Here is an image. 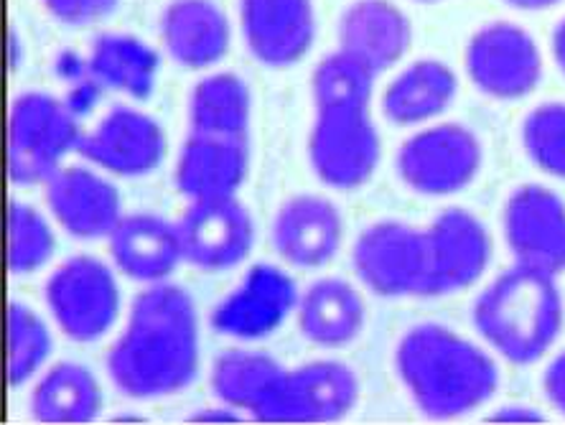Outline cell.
I'll return each mask as SVG.
<instances>
[{
	"instance_id": "cell-1",
	"label": "cell",
	"mask_w": 565,
	"mask_h": 425,
	"mask_svg": "<svg viewBox=\"0 0 565 425\" xmlns=\"http://www.w3.org/2000/svg\"><path fill=\"white\" fill-rule=\"evenodd\" d=\"M199 349L194 298L177 283H151L136 296L126 329L110 347L107 374L126 397H171L194 382L202 362Z\"/></svg>"
},
{
	"instance_id": "cell-2",
	"label": "cell",
	"mask_w": 565,
	"mask_h": 425,
	"mask_svg": "<svg viewBox=\"0 0 565 425\" xmlns=\"http://www.w3.org/2000/svg\"><path fill=\"white\" fill-rule=\"evenodd\" d=\"M395 370L415 407L434 421L463 418L500 387L494 357L444 323L405 331L395 347Z\"/></svg>"
},
{
	"instance_id": "cell-3",
	"label": "cell",
	"mask_w": 565,
	"mask_h": 425,
	"mask_svg": "<svg viewBox=\"0 0 565 425\" xmlns=\"http://www.w3.org/2000/svg\"><path fill=\"white\" fill-rule=\"evenodd\" d=\"M473 327L484 344L510 364H535L563 329L558 275L514 263L473 304Z\"/></svg>"
},
{
	"instance_id": "cell-4",
	"label": "cell",
	"mask_w": 565,
	"mask_h": 425,
	"mask_svg": "<svg viewBox=\"0 0 565 425\" xmlns=\"http://www.w3.org/2000/svg\"><path fill=\"white\" fill-rule=\"evenodd\" d=\"M82 138L77 113L49 92H23L8 110L6 169L15 187L46 183L77 153Z\"/></svg>"
},
{
	"instance_id": "cell-5",
	"label": "cell",
	"mask_w": 565,
	"mask_h": 425,
	"mask_svg": "<svg viewBox=\"0 0 565 425\" xmlns=\"http://www.w3.org/2000/svg\"><path fill=\"white\" fill-rule=\"evenodd\" d=\"M397 177L420 196H451L477 181L484 146L461 123H436L411 136L395 158Z\"/></svg>"
},
{
	"instance_id": "cell-6",
	"label": "cell",
	"mask_w": 565,
	"mask_h": 425,
	"mask_svg": "<svg viewBox=\"0 0 565 425\" xmlns=\"http://www.w3.org/2000/svg\"><path fill=\"white\" fill-rule=\"evenodd\" d=\"M382 138L370 107L316 110L309 132V163L316 179L331 189L352 191L375 177Z\"/></svg>"
},
{
	"instance_id": "cell-7",
	"label": "cell",
	"mask_w": 565,
	"mask_h": 425,
	"mask_svg": "<svg viewBox=\"0 0 565 425\" xmlns=\"http://www.w3.org/2000/svg\"><path fill=\"white\" fill-rule=\"evenodd\" d=\"M44 298L56 327L77 344L105 337L120 314L115 273L93 255H74L62 263L49 275Z\"/></svg>"
},
{
	"instance_id": "cell-8",
	"label": "cell",
	"mask_w": 565,
	"mask_h": 425,
	"mask_svg": "<svg viewBox=\"0 0 565 425\" xmlns=\"http://www.w3.org/2000/svg\"><path fill=\"white\" fill-rule=\"evenodd\" d=\"M463 66L481 95L514 103L543 79V52L527 29L512 21H489L471 33Z\"/></svg>"
},
{
	"instance_id": "cell-9",
	"label": "cell",
	"mask_w": 565,
	"mask_h": 425,
	"mask_svg": "<svg viewBox=\"0 0 565 425\" xmlns=\"http://www.w3.org/2000/svg\"><path fill=\"white\" fill-rule=\"evenodd\" d=\"M362 382L339 360H313L282 372L276 393L257 413L260 423H337L360 403Z\"/></svg>"
},
{
	"instance_id": "cell-10",
	"label": "cell",
	"mask_w": 565,
	"mask_h": 425,
	"mask_svg": "<svg viewBox=\"0 0 565 425\" xmlns=\"http://www.w3.org/2000/svg\"><path fill=\"white\" fill-rule=\"evenodd\" d=\"M356 278L382 298L423 296L426 237L401 220H380L356 237L352 249Z\"/></svg>"
},
{
	"instance_id": "cell-11",
	"label": "cell",
	"mask_w": 565,
	"mask_h": 425,
	"mask_svg": "<svg viewBox=\"0 0 565 425\" xmlns=\"http://www.w3.org/2000/svg\"><path fill=\"white\" fill-rule=\"evenodd\" d=\"M426 283L423 296H451L477 283L492 261V237L484 222L463 206H448L423 230Z\"/></svg>"
},
{
	"instance_id": "cell-12",
	"label": "cell",
	"mask_w": 565,
	"mask_h": 425,
	"mask_svg": "<svg viewBox=\"0 0 565 425\" xmlns=\"http://www.w3.org/2000/svg\"><path fill=\"white\" fill-rule=\"evenodd\" d=\"M166 146L163 125L153 115L130 105H115L93 130L82 132L77 153L99 171L136 179L163 163Z\"/></svg>"
},
{
	"instance_id": "cell-13",
	"label": "cell",
	"mask_w": 565,
	"mask_h": 425,
	"mask_svg": "<svg viewBox=\"0 0 565 425\" xmlns=\"http://www.w3.org/2000/svg\"><path fill=\"white\" fill-rule=\"evenodd\" d=\"M504 240L514 263L565 273V202L543 183H522L507 196Z\"/></svg>"
},
{
	"instance_id": "cell-14",
	"label": "cell",
	"mask_w": 565,
	"mask_h": 425,
	"mask_svg": "<svg viewBox=\"0 0 565 425\" xmlns=\"http://www.w3.org/2000/svg\"><path fill=\"white\" fill-rule=\"evenodd\" d=\"M184 263L220 273L245 263L255 243V222L237 196L189 202L177 222Z\"/></svg>"
},
{
	"instance_id": "cell-15",
	"label": "cell",
	"mask_w": 565,
	"mask_h": 425,
	"mask_svg": "<svg viewBox=\"0 0 565 425\" xmlns=\"http://www.w3.org/2000/svg\"><path fill=\"white\" fill-rule=\"evenodd\" d=\"M301 294L290 275L276 265H253L232 294L212 314L224 337L257 341L278 331L298 308Z\"/></svg>"
},
{
	"instance_id": "cell-16",
	"label": "cell",
	"mask_w": 565,
	"mask_h": 425,
	"mask_svg": "<svg viewBox=\"0 0 565 425\" xmlns=\"http://www.w3.org/2000/svg\"><path fill=\"white\" fill-rule=\"evenodd\" d=\"M49 212L77 240L110 237L122 220V196L110 179L93 166H62L44 183Z\"/></svg>"
},
{
	"instance_id": "cell-17",
	"label": "cell",
	"mask_w": 565,
	"mask_h": 425,
	"mask_svg": "<svg viewBox=\"0 0 565 425\" xmlns=\"http://www.w3.org/2000/svg\"><path fill=\"white\" fill-rule=\"evenodd\" d=\"M245 46L270 70H286L311 52L313 0H237Z\"/></svg>"
},
{
	"instance_id": "cell-18",
	"label": "cell",
	"mask_w": 565,
	"mask_h": 425,
	"mask_svg": "<svg viewBox=\"0 0 565 425\" xmlns=\"http://www.w3.org/2000/svg\"><path fill=\"white\" fill-rule=\"evenodd\" d=\"M273 247L288 265L316 270L334 261L344 240V216L327 196L298 194L273 216Z\"/></svg>"
},
{
	"instance_id": "cell-19",
	"label": "cell",
	"mask_w": 565,
	"mask_h": 425,
	"mask_svg": "<svg viewBox=\"0 0 565 425\" xmlns=\"http://www.w3.org/2000/svg\"><path fill=\"white\" fill-rule=\"evenodd\" d=\"M250 171L247 138L189 132L177 161V189L189 202L235 196Z\"/></svg>"
},
{
	"instance_id": "cell-20",
	"label": "cell",
	"mask_w": 565,
	"mask_h": 425,
	"mask_svg": "<svg viewBox=\"0 0 565 425\" xmlns=\"http://www.w3.org/2000/svg\"><path fill=\"white\" fill-rule=\"evenodd\" d=\"M337 36L339 49L382 74L405 60L413 44V26L393 0H352L339 15Z\"/></svg>"
},
{
	"instance_id": "cell-21",
	"label": "cell",
	"mask_w": 565,
	"mask_h": 425,
	"mask_svg": "<svg viewBox=\"0 0 565 425\" xmlns=\"http://www.w3.org/2000/svg\"><path fill=\"white\" fill-rule=\"evenodd\" d=\"M107 245L115 268L146 286L166 280L184 263L177 222L158 214H126L110 232Z\"/></svg>"
},
{
	"instance_id": "cell-22",
	"label": "cell",
	"mask_w": 565,
	"mask_h": 425,
	"mask_svg": "<svg viewBox=\"0 0 565 425\" xmlns=\"http://www.w3.org/2000/svg\"><path fill=\"white\" fill-rule=\"evenodd\" d=\"M161 41L184 70H210L230 52L227 13L214 0H171L161 13Z\"/></svg>"
},
{
	"instance_id": "cell-23",
	"label": "cell",
	"mask_w": 565,
	"mask_h": 425,
	"mask_svg": "<svg viewBox=\"0 0 565 425\" xmlns=\"http://www.w3.org/2000/svg\"><path fill=\"white\" fill-rule=\"evenodd\" d=\"M298 331L316 347L339 349L352 344L364 331L367 308L352 283L321 278L301 294L296 308Z\"/></svg>"
},
{
	"instance_id": "cell-24",
	"label": "cell",
	"mask_w": 565,
	"mask_h": 425,
	"mask_svg": "<svg viewBox=\"0 0 565 425\" xmlns=\"http://www.w3.org/2000/svg\"><path fill=\"white\" fill-rule=\"evenodd\" d=\"M459 95V77L440 60L405 66L382 95V113L397 128L426 125L444 115Z\"/></svg>"
},
{
	"instance_id": "cell-25",
	"label": "cell",
	"mask_w": 565,
	"mask_h": 425,
	"mask_svg": "<svg viewBox=\"0 0 565 425\" xmlns=\"http://www.w3.org/2000/svg\"><path fill=\"white\" fill-rule=\"evenodd\" d=\"M87 72L99 87L143 103L156 92L161 56L132 33H99L87 56Z\"/></svg>"
},
{
	"instance_id": "cell-26",
	"label": "cell",
	"mask_w": 565,
	"mask_h": 425,
	"mask_svg": "<svg viewBox=\"0 0 565 425\" xmlns=\"http://www.w3.org/2000/svg\"><path fill=\"white\" fill-rule=\"evenodd\" d=\"M103 387L93 370L79 362H56L31 393V413L39 423L82 425L103 413Z\"/></svg>"
},
{
	"instance_id": "cell-27",
	"label": "cell",
	"mask_w": 565,
	"mask_h": 425,
	"mask_svg": "<svg viewBox=\"0 0 565 425\" xmlns=\"http://www.w3.org/2000/svg\"><path fill=\"white\" fill-rule=\"evenodd\" d=\"M253 120V95L235 72H214L189 92L191 132L222 138H247Z\"/></svg>"
},
{
	"instance_id": "cell-28",
	"label": "cell",
	"mask_w": 565,
	"mask_h": 425,
	"mask_svg": "<svg viewBox=\"0 0 565 425\" xmlns=\"http://www.w3.org/2000/svg\"><path fill=\"white\" fill-rule=\"evenodd\" d=\"M286 372L276 357L260 349H230L212 366V390L232 411H245L257 418L268 405Z\"/></svg>"
},
{
	"instance_id": "cell-29",
	"label": "cell",
	"mask_w": 565,
	"mask_h": 425,
	"mask_svg": "<svg viewBox=\"0 0 565 425\" xmlns=\"http://www.w3.org/2000/svg\"><path fill=\"white\" fill-rule=\"evenodd\" d=\"M380 74L354 54L337 49L323 56L311 74V97L316 110L329 107H370Z\"/></svg>"
},
{
	"instance_id": "cell-30",
	"label": "cell",
	"mask_w": 565,
	"mask_h": 425,
	"mask_svg": "<svg viewBox=\"0 0 565 425\" xmlns=\"http://www.w3.org/2000/svg\"><path fill=\"white\" fill-rule=\"evenodd\" d=\"M8 385L23 387L52 354V331L29 304L13 301L6 311Z\"/></svg>"
},
{
	"instance_id": "cell-31",
	"label": "cell",
	"mask_w": 565,
	"mask_h": 425,
	"mask_svg": "<svg viewBox=\"0 0 565 425\" xmlns=\"http://www.w3.org/2000/svg\"><path fill=\"white\" fill-rule=\"evenodd\" d=\"M6 237V263L13 275L36 273L54 257L56 237L52 224L26 202L8 204Z\"/></svg>"
},
{
	"instance_id": "cell-32",
	"label": "cell",
	"mask_w": 565,
	"mask_h": 425,
	"mask_svg": "<svg viewBox=\"0 0 565 425\" xmlns=\"http://www.w3.org/2000/svg\"><path fill=\"white\" fill-rule=\"evenodd\" d=\"M522 148L547 177L565 181V103H543L522 120Z\"/></svg>"
},
{
	"instance_id": "cell-33",
	"label": "cell",
	"mask_w": 565,
	"mask_h": 425,
	"mask_svg": "<svg viewBox=\"0 0 565 425\" xmlns=\"http://www.w3.org/2000/svg\"><path fill=\"white\" fill-rule=\"evenodd\" d=\"M46 11L66 26H89L107 19L120 6V0H44Z\"/></svg>"
},
{
	"instance_id": "cell-34",
	"label": "cell",
	"mask_w": 565,
	"mask_h": 425,
	"mask_svg": "<svg viewBox=\"0 0 565 425\" xmlns=\"http://www.w3.org/2000/svg\"><path fill=\"white\" fill-rule=\"evenodd\" d=\"M543 387L547 400H551V405L565 418V352H561L551 364H547Z\"/></svg>"
},
{
	"instance_id": "cell-35",
	"label": "cell",
	"mask_w": 565,
	"mask_h": 425,
	"mask_svg": "<svg viewBox=\"0 0 565 425\" xmlns=\"http://www.w3.org/2000/svg\"><path fill=\"white\" fill-rule=\"evenodd\" d=\"M492 421L500 423H543L545 415H540L535 407L527 405H507L500 413L492 415Z\"/></svg>"
},
{
	"instance_id": "cell-36",
	"label": "cell",
	"mask_w": 565,
	"mask_h": 425,
	"mask_svg": "<svg viewBox=\"0 0 565 425\" xmlns=\"http://www.w3.org/2000/svg\"><path fill=\"white\" fill-rule=\"evenodd\" d=\"M191 421H196V423H206V421H212V423H217V421L237 423L239 415L232 413L230 405H224V407H210V413H196Z\"/></svg>"
},
{
	"instance_id": "cell-37",
	"label": "cell",
	"mask_w": 565,
	"mask_h": 425,
	"mask_svg": "<svg viewBox=\"0 0 565 425\" xmlns=\"http://www.w3.org/2000/svg\"><path fill=\"white\" fill-rule=\"evenodd\" d=\"M553 56L555 64H558L561 72L565 74V19L553 31Z\"/></svg>"
},
{
	"instance_id": "cell-38",
	"label": "cell",
	"mask_w": 565,
	"mask_h": 425,
	"mask_svg": "<svg viewBox=\"0 0 565 425\" xmlns=\"http://www.w3.org/2000/svg\"><path fill=\"white\" fill-rule=\"evenodd\" d=\"M510 8H518V11H545V8H553L563 3V0H504Z\"/></svg>"
},
{
	"instance_id": "cell-39",
	"label": "cell",
	"mask_w": 565,
	"mask_h": 425,
	"mask_svg": "<svg viewBox=\"0 0 565 425\" xmlns=\"http://www.w3.org/2000/svg\"><path fill=\"white\" fill-rule=\"evenodd\" d=\"M418 3H436V0H418Z\"/></svg>"
}]
</instances>
